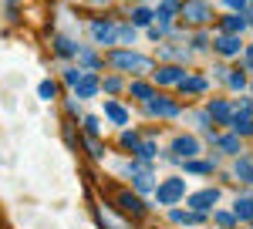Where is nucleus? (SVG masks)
Returning a JSON list of instances; mask_svg holds the SVG:
<instances>
[{
    "instance_id": "nucleus-23",
    "label": "nucleus",
    "mask_w": 253,
    "mask_h": 229,
    "mask_svg": "<svg viewBox=\"0 0 253 229\" xmlns=\"http://www.w3.org/2000/svg\"><path fill=\"white\" fill-rule=\"evenodd\" d=\"M78 54H81V64H84V71H98V64H101V61H98L91 51H78Z\"/></svg>"
},
{
    "instance_id": "nucleus-5",
    "label": "nucleus",
    "mask_w": 253,
    "mask_h": 229,
    "mask_svg": "<svg viewBox=\"0 0 253 229\" xmlns=\"http://www.w3.org/2000/svg\"><path fill=\"white\" fill-rule=\"evenodd\" d=\"M145 105H149V114H156V118H175L179 114V105L169 98H149Z\"/></svg>"
},
{
    "instance_id": "nucleus-19",
    "label": "nucleus",
    "mask_w": 253,
    "mask_h": 229,
    "mask_svg": "<svg viewBox=\"0 0 253 229\" xmlns=\"http://www.w3.org/2000/svg\"><path fill=\"white\" fill-rule=\"evenodd\" d=\"M54 47H58L61 54H78V51H81V47H75V44L64 38V34H58V38H54Z\"/></svg>"
},
{
    "instance_id": "nucleus-24",
    "label": "nucleus",
    "mask_w": 253,
    "mask_h": 229,
    "mask_svg": "<svg viewBox=\"0 0 253 229\" xmlns=\"http://www.w3.org/2000/svg\"><path fill=\"white\" fill-rule=\"evenodd\" d=\"M132 95H135V98H142V101L156 98V95H152V88H149V84H142V81H135V84H132Z\"/></svg>"
},
{
    "instance_id": "nucleus-20",
    "label": "nucleus",
    "mask_w": 253,
    "mask_h": 229,
    "mask_svg": "<svg viewBox=\"0 0 253 229\" xmlns=\"http://www.w3.org/2000/svg\"><path fill=\"white\" fill-rule=\"evenodd\" d=\"M223 27H226L230 34H236V31H243V27H247V20H243V14H233V17L223 20Z\"/></svg>"
},
{
    "instance_id": "nucleus-21",
    "label": "nucleus",
    "mask_w": 253,
    "mask_h": 229,
    "mask_svg": "<svg viewBox=\"0 0 253 229\" xmlns=\"http://www.w3.org/2000/svg\"><path fill=\"white\" fill-rule=\"evenodd\" d=\"M236 175H240L243 182H253V162H243V158H240V162H236Z\"/></svg>"
},
{
    "instance_id": "nucleus-10",
    "label": "nucleus",
    "mask_w": 253,
    "mask_h": 229,
    "mask_svg": "<svg viewBox=\"0 0 253 229\" xmlns=\"http://www.w3.org/2000/svg\"><path fill=\"white\" fill-rule=\"evenodd\" d=\"M118 206L125 212H132V216H142V212H145V202L138 199L135 192H118Z\"/></svg>"
},
{
    "instance_id": "nucleus-12",
    "label": "nucleus",
    "mask_w": 253,
    "mask_h": 229,
    "mask_svg": "<svg viewBox=\"0 0 253 229\" xmlns=\"http://www.w3.org/2000/svg\"><path fill=\"white\" fill-rule=\"evenodd\" d=\"M240 47H243V40L236 38V34H223V38H216V51H219V54H236V51H240Z\"/></svg>"
},
{
    "instance_id": "nucleus-11",
    "label": "nucleus",
    "mask_w": 253,
    "mask_h": 229,
    "mask_svg": "<svg viewBox=\"0 0 253 229\" xmlns=\"http://www.w3.org/2000/svg\"><path fill=\"white\" fill-rule=\"evenodd\" d=\"M75 91H78V98H91L98 91V77L95 71H88V75H81L78 77V84H75Z\"/></svg>"
},
{
    "instance_id": "nucleus-22",
    "label": "nucleus",
    "mask_w": 253,
    "mask_h": 229,
    "mask_svg": "<svg viewBox=\"0 0 253 229\" xmlns=\"http://www.w3.org/2000/svg\"><path fill=\"white\" fill-rule=\"evenodd\" d=\"M186 169L193 172V175H206V172H213V165H210V162H196V158H189Z\"/></svg>"
},
{
    "instance_id": "nucleus-38",
    "label": "nucleus",
    "mask_w": 253,
    "mask_h": 229,
    "mask_svg": "<svg viewBox=\"0 0 253 229\" xmlns=\"http://www.w3.org/2000/svg\"><path fill=\"white\" fill-rule=\"evenodd\" d=\"M78 77H81L78 71H68V75H64V81H68V84H78Z\"/></svg>"
},
{
    "instance_id": "nucleus-26",
    "label": "nucleus",
    "mask_w": 253,
    "mask_h": 229,
    "mask_svg": "<svg viewBox=\"0 0 253 229\" xmlns=\"http://www.w3.org/2000/svg\"><path fill=\"white\" fill-rule=\"evenodd\" d=\"M216 223H219V229H233L236 226V216H233V212H216Z\"/></svg>"
},
{
    "instance_id": "nucleus-37",
    "label": "nucleus",
    "mask_w": 253,
    "mask_h": 229,
    "mask_svg": "<svg viewBox=\"0 0 253 229\" xmlns=\"http://www.w3.org/2000/svg\"><path fill=\"white\" fill-rule=\"evenodd\" d=\"M162 34H166L162 27H149V38H152V40H162Z\"/></svg>"
},
{
    "instance_id": "nucleus-32",
    "label": "nucleus",
    "mask_w": 253,
    "mask_h": 229,
    "mask_svg": "<svg viewBox=\"0 0 253 229\" xmlns=\"http://www.w3.org/2000/svg\"><path fill=\"white\" fill-rule=\"evenodd\" d=\"M101 88H105V91H108V95H115L118 88H122V81H118V77H108V81H105V84H101Z\"/></svg>"
},
{
    "instance_id": "nucleus-39",
    "label": "nucleus",
    "mask_w": 253,
    "mask_h": 229,
    "mask_svg": "<svg viewBox=\"0 0 253 229\" xmlns=\"http://www.w3.org/2000/svg\"><path fill=\"white\" fill-rule=\"evenodd\" d=\"M247 64H250V68H253V44H250V47H247Z\"/></svg>"
},
{
    "instance_id": "nucleus-31",
    "label": "nucleus",
    "mask_w": 253,
    "mask_h": 229,
    "mask_svg": "<svg viewBox=\"0 0 253 229\" xmlns=\"http://www.w3.org/2000/svg\"><path fill=\"white\" fill-rule=\"evenodd\" d=\"M223 3H226L230 10H236V14H243V10H247V0H223Z\"/></svg>"
},
{
    "instance_id": "nucleus-28",
    "label": "nucleus",
    "mask_w": 253,
    "mask_h": 229,
    "mask_svg": "<svg viewBox=\"0 0 253 229\" xmlns=\"http://www.w3.org/2000/svg\"><path fill=\"white\" fill-rule=\"evenodd\" d=\"M149 20H152V10H142V7L132 10V24H149Z\"/></svg>"
},
{
    "instance_id": "nucleus-8",
    "label": "nucleus",
    "mask_w": 253,
    "mask_h": 229,
    "mask_svg": "<svg viewBox=\"0 0 253 229\" xmlns=\"http://www.w3.org/2000/svg\"><path fill=\"white\" fill-rule=\"evenodd\" d=\"M91 34H95V40H98V44H115V38H118V27H112L108 20H95V24H91Z\"/></svg>"
},
{
    "instance_id": "nucleus-35",
    "label": "nucleus",
    "mask_w": 253,
    "mask_h": 229,
    "mask_svg": "<svg viewBox=\"0 0 253 229\" xmlns=\"http://www.w3.org/2000/svg\"><path fill=\"white\" fill-rule=\"evenodd\" d=\"M118 34H122V40H135V27H118Z\"/></svg>"
},
{
    "instance_id": "nucleus-18",
    "label": "nucleus",
    "mask_w": 253,
    "mask_h": 229,
    "mask_svg": "<svg viewBox=\"0 0 253 229\" xmlns=\"http://www.w3.org/2000/svg\"><path fill=\"white\" fill-rule=\"evenodd\" d=\"M216 142H219V149H223L226 155L240 152V138H236V135H223V138H216Z\"/></svg>"
},
{
    "instance_id": "nucleus-14",
    "label": "nucleus",
    "mask_w": 253,
    "mask_h": 229,
    "mask_svg": "<svg viewBox=\"0 0 253 229\" xmlns=\"http://www.w3.org/2000/svg\"><path fill=\"white\" fill-rule=\"evenodd\" d=\"M182 77H186V75H182L179 68H159V71H156V81L162 84V88H166V84H179Z\"/></svg>"
},
{
    "instance_id": "nucleus-30",
    "label": "nucleus",
    "mask_w": 253,
    "mask_h": 229,
    "mask_svg": "<svg viewBox=\"0 0 253 229\" xmlns=\"http://www.w3.org/2000/svg\"><path fill=\"white\" fill-rule=\"evenodd\" d=\"M88 152L95 155V158H101V155H105V149H101V142H98L95 135H91V138H88Z\"/></svg>"
},
{
    "instance_id": "nucleus-25",
    "label": "nucleus",
    "mask_w": 253,
    "mask_h": 229,
    "mask_svg": "<svg viewBox=\"0 0 253 229\" xmlns=\"http://www.w3.org/2000/svg\"><path fill=\"white\" fill-rule=\"evenodd\" d=\"M138 142H142V138H138L135 132H125V135H122V149H128V152H135Z\"/></svg>"
},
{
    "instance_id": "nucleus-17",
    "label": "nucleus",
    "mask_w": 253,
    "mask_h": 229,
    "mask_svg": "<svg viewBox=\"0 0 253 229\" xmlns=\"http://www.w3.org/2000/svg\"><path fill=\"white\" fill-rule=\"evenodd\" d=\"M179 84H182L186 95H203V91H206V81H203V77H182Z\"/></svg>"
},
{
    "instance_id": "nucleus-13",
    "label": "nucleus",
    "mask_w": 253,
    "mask_h": 229,
    "mask_svg": "<svg viewBox=\"0 0 253 229\" xmlns=\"http://www.w3.org/2000/svg\"><path fill=\"white\" fill-rule=\"evenodd\" d=\"M210 114H213L216 121H230L233 118V105L223 101V98H216V101H210Z\"/></svg>"
},
{
    "instance_id": "nucleus-6",
    "label": "nucleus",
    "mask_w": 253,
    "mask_h": 229,
    "mask_svg": "<svg viewBox=\"0 0 253 229\" xmlns=\"http://www.w3.org/2000/svg\"><path fill=\"white\" fill-rule=\"evenodd\" d=\"M132 179H135V192H152L156 189V179L149 165H132Z\"/></svg>"
},
{
    "instance_id": "nucleus-4",
    "label": "nucleus",
    "mask_w": 253,
    "mask_h": 229,
    "mask_svg": "<svg viewBox=\"0 0 253 229\" xmlns=\"http://www.w3.org/2000/svg\"><path fill=\"white\" fill-rule=\"evenodd\" d=\"M186 199H189V209H193V212H206L210 206H216L219 192H216V189H203V192H193V195H186Z\"/></svg>"
},
{
    "instance_id": "nucleus-16",
    "label": "nucleus",
    "mask_w": 253,
    "mask_h": 229,
    "mask_svg": "<svg viewBox=\"0 0 253 229\" xmlns=\"http://www.w3.org/2000/svg\"><path fill=\"white\" fill-rule=\"evenodd\" d=\"M236 216L247 219V223H253V199L250 195H240V199H236Z\"/></svg>"
},
{
    "instance_id": "nucleus-34",
    "label": "nucleus",
    "mask_w": 253,
    "mask_h": 229,
    "mask_svg": "<svg viewBox=\"0 0 253 229\" xmlns=\"http://www.w3.org/2000/svg\"><path fill=\"white\" fill-rule=\"evenodd\" d=\"M84 128H88V135H98V118L88 114V118H84Z\"/></svg>"
},
{
    "instance_id": "nucleus-29",
    "label": "nucleus",
    "mask_w": 253,
    "mask_h": 229,
    "mask_svg": "<svg viewBox=\"0 0 253 229\" xmlns=\"http://www.w3.org/2000/svg\"><path fill=\"white\" fill-rule=\"evenodd\" d=\"M135 152L142 155V158H152V155H156V145H152V142H138Z\"/></svg>"
},
{
    "instance_id": "nucleus-2",
    "label": "nucleus",
    "mask_w": 253,
    "mask_h": 229,
    "mask_svg": "<svg viewBox=\"0 0 253 229\" xmlns=\"http://www.w3.org/2000/svg\"><path fill=\"white\" fill-rule=\"evenodd\" d=\"M182 195H186V186H182V179H166V182H162V186L156 189V199L162 202V206H175Z\"/></svg>"
},
{
    "instance_id": "nucleus-3",
    "label": "nucleus",
    "mask_w": 253,
    "mask_h": 229,
    "mask_svg": "<svg viewBox=\"0 0 253 229\" xmlns=\"http://www.w3.org/2000/svg\"><path fill=\"white\" fill-rule=\"evenodd\" d=\"M179 10H182V17L189 20V24H206V20L213 17V10H210L203 0H189V3H182Z\"/></svg>"
},
{
    "instance_id": "nucleus-9",
    "label": "nucleus",
    "mask_w": 253,
    "mask_h": 229,
    "mask_svg": "<svg viewBox=\"0 0 253 229\" xmlns=\"http://www.w3.org/2000/svg\"><path fill=\"white\" fill-rule=\"evenodd\" d=\"M172 152L182 155V158H193V155H199V142H196L193 135H182V138L172 142Z\"/></svg>"
},
{
    "instance_id": "nucleus-33",
    "label": "nucleus",
    "mask_w": 253,
    "mask_h": 229,
    "mask_svg": "<svg viewBox=\"0 0 253 229\" xmlns=\"http://www.w3.org/2000/svg\"><path fill=\"white\" fill-rule=\"evenodd\" d=\"M169 219H172V223H182V226H186V223H189V212H179V209H172V212H169Z\"/></svg>"
},
{
    "instance_id": "nucleus-27",
    "label": "nucleus",
    "mask_w": 253,
    "mask_h": 229,
    "mask_svg": "<svg viewBox=\"0 0 253 229\" xmlns=\"http://www.w3.org/2000/svg\"><path fill=\"white\" fill-rule=\"evenodd\" d=\"M54 95H58V84H54V81H44V84H41V98H44V101H51Z\"/></svg>"
},
{
    "instance_id": "nucleus-15",
    "label": "nucleus",
    "mask_w": 253,
    "mask_h": 229,
    "mask_svg": "<svg viewBox=\"0 0 253 229\" xmlns=\"http://www.w3.org/2000/svg\"><path fill=\"white\" fill-rule=\"evenodd\" d=\"M105 114H108L115 125H125V121H128V112H125L118 101H108V105H105Z\"/></svg>"
},
{
    "instance_id": "nucleus-7",
    "label": "nucleus",
    "mask_w": 253,
    "mask_h": 229,
    "mask_svg": "<svg viewBox=\"0 0 253 229\" xmlns=\"http://www.w3.org/2000/svg\"><path fill=\"white\" fill-rule=\"evenodd\" d=\"M233 135H250L253 132V114H250V105H243V112H233Z\"/></svg>"
},
{
    "instance_id": "nucleus-1",
    "label": "nucleus",
    "mask_w": 253,
    "mask_h": 229,
    "mask_svg": "<svg viewBox=\"0 0 253 229\" xmlns=\"http://www.w3.org/2000/svg\"><path fill=\"white\" fill-rule=\"evenodd\" d=\"M108 61H112L115 68H122V71H142V68H149V57L135 54V51H112Z\"/></svg>"
},
{
    "instance_id": "nucleus-36",
    "label": "nucleus",
    "mask_w": 253,
    "mask_h": 229,
    "mask_svg": "<svg viewBox=\"0 0 253 229\" xmlns=\"http://www.w3.org/2000/svg\"><path fill=\"white\" fill-rule=\"evenodd\" d=\"M230 84H233V88H243V75L233 71V75H230Z\"/></svg>"
}]
</instances>
